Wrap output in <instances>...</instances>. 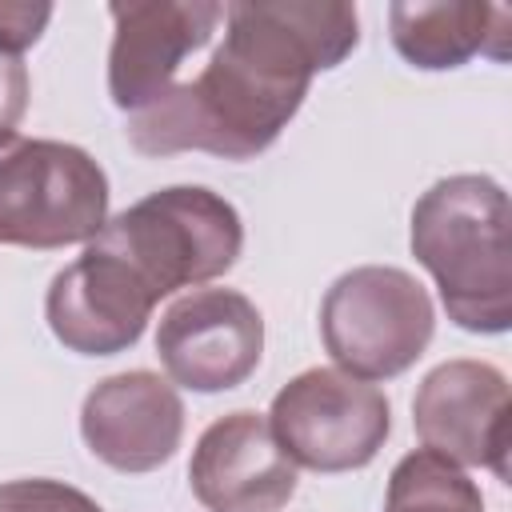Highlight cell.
I'll return each instance as SVG.
<instances>
[{
	"label": "cell",
	"instance_id": "cell-3",
	"mask_svg": "<svg viewBox=\"0 0 512 512\" xmlns=\"http://www.w3.org/2000/svg\"><path fill=\"white\" fill-rule=\"evenodd\" d=\"M92 244L116 252L156 300L224 276L244 248L240 212L212 188L176 184L148 192L104 220Z\"/></svg>",
	"mask_w": 512,
	"mask_h": 512
},
{
	"label": "cell",
	"instance_id": "cell-10",
	"mask_svg": "<svg viewBox=\"0 0 512 512\" xmlns=\"http://www.w3.org/2000/svg\"><path fill=\"white\" fill-rule=\"evenodd\" d=\"M160 300L148 284L108 248L84 244V252L60 268L44 296V316L52 336L76 356H116L128 352Z\"/></svg>",
	"mask_w": 512,
	"mask_h": 512
},
{
	"label": "cell",
	"instance_id": "cell-2",
	"mask_svg": "<svg viewBox=\"0 0 512 512\" xmlns=\"http://www.w3.org/2000/svg\"><path fill=\"white\" fill-rule=\"evenodd\" d=\"M512 204L480 172L436 180L412 208V256L440 288L456 328L500 336L512 328Z\"/></svg>",
	"mask_w": 512,
	"mask_h": 512
},
{
	"label": "cell",
	"instance_id": "cell-11",
	"mask_svg": "<svg viewBox=\"0 0 512 512\" xmlns=\"http://www.w3.org/2000/svg\"><path fill=\"white\" fill-rule=\"evenodd\" d=\"M80 436L88 452L116 472H156L180 448L184 400L160 372H116L84 396Z\"/></svg>",
	"mask_w": 512,
	"mask_h": 512
},
{
	"label": "cell",
	"instance_id": "cell-7",
	"mask_svg": "<svg viewBox=\"0 0 512 512\" xmlns=\"http://www.w3.org/2000/svg\"><path fill=\"white\" fill-rule=\"evenodd\" d=\"M156 356L188 392L240 388L264 356V316L236 288H192L160 316Z\"/></svg>",
	"mask_w": 512,
	"mask_h": 512
},
{
	"label": "cell",
	"instance_id": "cell-12",
	"mask_svg": "<svg viewBox=\"0 0 512 512\" xmlns=\"http://www.w3.org/2000/svg\"><path fill=\"white\" fill-rule=\"evenodd\" d=\"M188 488L208 512H276L296 492V464L260 412L212 420L188 460Z\"/></svg>",
	"mask_w": 512,
	"mask_h": 512
},
{
	"label": "cell",
	"instance_id": "cell-4",
	"mask_svg": "<svg viewBox=\"0 0 512 512\" xmlns=\"http://www.w3.org/2000/svg\"><path fill=\"white\" fill-rule=\"evenodd\" d=\"M108 220V176L64 140L0 132V244L68 248L88 244Z\"/></svg>",
	"mask_w": 512,
	"mask_h": 512
},
{
	"label": "cell",
	"instance_id": "cell-9",
	"mask_svg": "<svg viewBox=\"0 0 512 512\" xmlns=\"http://www.w3.org/2000/svg\"><path fill=\"white\" fill-rule=\"evenodd\" d=\"M508 380L488 360H444L412 396V428L424 448L460 468H492L508 484Z\"/></svg>",
	"mask_w": 512,
	"mask_h": 512
},
{
	"label": "cell",
	"instance_id": "cell-1",
	"mask_svg": "<svg viewBox=\"0 0 512 512\" xmlns=\"http://www.w3.org/2000/svg\"><path fill=\"white\" fill-rule=\"evenodd\" d=\"M356 44L360 16L344 0L224 4V40L204 72L132 112L128 144L144 156L252 160L300 112L312 76L344 64Z\"/></svg>",
	"mask_w": 512,
	"mask_h": 512
},
{
	"label": "cell",
	"instance_id": "cell-14",
	"mask_svg": "<svg viewBox=\"0 0 512 512\" xmlns=\"http://www.w3.org/2000/svg\"><path fill=\"white\" fill-rule=\"evenodd\" d=\"M384 512H484V496L456 460L432 448H416L396 460Z\"/></svg>",
	"mask_w": 512,
	"mask_h": 512
},
{
	"label": "cell",
	"instance_id": "cell-8",
	"mask_svg": "<svg viewBox=\"0 0 512 512\" xmlns=\"http://www.w3.org/2000/svg\"><path fill=\"white\" fill-rule=\"evenodd\" d=\"M108 16L116 24L108 48V96L120 112H140L160 100L180 64L200 52L220 20L216 0H112Z\"/></svg>",
	"mask_w": 512,
	"mask_h": 512
},
{
	"label": "cell",
	"instance_id": "cell-16",
	"mask_svg": "<svg viewBox=\"0 0 512 512\" xmlns=\"http://www.w3.org/2000/svg\"><path fill=\"white\" fill-rule=\"evenodd\" d=\"M52 20V4L44 0H0V56L28 52Z\"/></svg>",
	"mask_w": 512,
	"mask_h": 512
},
{
	"label": "cell",
	"instance_id": "cell-13",
	"mask_svg": "<svg viewBox=\"0 0 512 512\" xmlns=\"http://www.w3.org/2000/svg\"><path fill=\"white\" fill-rule=\"evenodd\" d=\"M512 12L472 0H400L388 8L392 48L420 72H448L472 56L508 60Z\"/></svg>",
	"mask_w": 512,
	"mask_h": 512
},
{
	"label": "cell",
	"instance_id": "cell-5",
	"mask_svg": "<svg viewBox=\"0 0 512 512\" xmlns=\"http://www.w3.org/2000/svg\"><path fill=\"white\" fill-rule=\"evenodd\" d=\"M436 332L428 288L392 264H364L332 280L320 304V340L340 372L392 380L408 372Z\"/></svg>",
	"mask_w": 512,
	"mask_h": 512
},
{
	"label": "cell",
	"instance_id": "cell-15",
	"mask_svg": "<svg viewBox=\"0 0 512 512\" xmlns=\"http://www.w3.org/2000/svg\"><path fill=\"white\" fill-rule=\"evenodd\" d=\"M0 512H104V508L88 492L64 480L32 476V480L0 484Z\"/></svg>",
	"mask_w": 512,
	"mask_h": 512
},
{
	"label": "cell",
	"instance_id": "cell-6",
	"mask_svg": "<svg viewBox=\"0 0 512 512\" xmlns=\"http://www.w3.org/2000/svg\"><path fill=\"white\" fill-rule=\"evenodd\" d=\"M268 428L292 464L312 472H352L376 460L392 432L388 396L340 368L292 376L268 408Z\"/></svg>",
	"mask_w": 512,
	"mask_h": 512
},
{
	"label": "cell",
	"instance_id": "cell-17",
	"mask_svg": "<svg viewBox=\"0 0 512 512\" xmlns=\"http://www.w3.org/2000/svg\"><path fill=\"white\" fill-rule=\"evenodd\" d=\"M28 112V68L20 56H0V132H12Z\"/></svg>",
	"mask_w": 512,
	"mask_h": 512
}]
</instances>
